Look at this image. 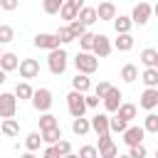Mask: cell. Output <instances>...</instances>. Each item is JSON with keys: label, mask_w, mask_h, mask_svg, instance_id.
<instances>
[{"label": "cell", "mask_w": 158, "mask_h": 158, "mask_svg": "<svg viewBox=\"0 0 158 158\" xmlns=\"http://www.w3.org/2000/svg\"><path fill=\"white\" fill-rule=\"evenodd\" d=\"M72 2H74V5H77V7H79V10H81V7H84V0H72Z\"/></svg>", "instance_id": "cell-47"}, {"label": "cell", "mask_w": 158, "mask_h": 158, "mask_svg": "<svg viewBox=\"0 0 158 158\" xmlns=\"http://www.w3.org/2000/svg\"><path fill=\"white\" fill-rule=\"evenodd\" d=\"M42 158H54V156H42Z\"/></svg>", "instance_id": "cell-50"}, {"label": "cell", "mask_w": 158, "mask_h": 158, "mask_svg": "<svg viewBox=\"0 0 158 158\" xmlns=\"http://www.w3.org/2000/svg\"><path fill=\"white\" fill-rule=\"evenodd\" d=\"M143 136H146V128L143 126H126L123 143L126 146H138V143H143Z\"/></svg>", "instance_id": "cell-12"}, {"label": "cell", "mask_w": 158, "mask_h": 158, "mask_svg": "<svg viewBox=\"0 0 158 158\" xmlns=\"http://www.w3.org/2000/svg\"><path fill=\"white\" fill-rule=\"evenodd\" d=\"M99 2H104V0H99Z\"/></svg>", "instance_id": "cell-55"}, {"label": "cell", "mask_w": 158, "mask_h": 158, "mask_svg": "<svg viewBox=\"0 0 158 158\" xmlns=\"http://www.w3.org/2000/svg\"><path fill=\"white\" fill-rule=\"evenodd\" d=\"M17 2H22V0H17Z\"/></svg>", "instance_id": "cell-54"}, {"label": "cell", "mask_w": 158, "mask_h": 158, "mask_svg": "<svg viewBox=\"0 0 158 158\" xmlns=\"http://www.w3.org/2000/svg\"><path fill=\"white\" fill-rule=\"evenodd\" d=\"M126 126H128V121H126V118H121L118 114L109 116V131H114V133H123V131H126Z\"/></svg>", "instance_id": "cell-27"}, {"label": "cell", "mask_w": 158, "mask_h": 158, "mask_svg": "<svg viewBox=\"0 0 158 158\" xmlns=\"http://www.w3.org/2000/svg\"><path fill=\"white\" fill-rule=\"evenodd\" d=\"M0 54H2V52H0Z\"/></svg>", "instance_id": "cell-56"}, {"label": "cell", "mask_w": 158, "mask_h": 158, "mask_svg": "<svg viewBox=\"0 0 158 158\" xmlns=\"http://www.w3.org/2000/svg\"><path fill=\"white\" fill-rule=\"evenodd\" d=\"M62 158H79L77 153H67V156H62Z\"/></svg>", "instance_id": "cell-48"}, {"label": "cell", "mask_w": 158, "mask_h": 158, "mask_svg": "<svg viewBox=\"0 0 158 158\" xmlns=\"http://www.w3.org/2000/svg\"><path fill=\"white\" fill-rule=\"evenodd\" d=\"M156 59H158V49L146 47V49L141 52V62H143V67H156Z\"/></svg>", "instance_id": "cell-30"}, {"label": "cell", "mask_w": 158, "mask_h": 158, "mask_svg": "<svg viewBox=\"0 0 158 158\" xmlns=\"http://www.w3.org/2000/svg\"><path fill=\"white\" fill-rule=\"evenodd\" d=\"M20 158H37V156H35V151H27V153H22Z\"/></svg>", "instance_id": "cell-46"}, {"label": "cell", "mask_w": 158, "mask_h": 158, "mask_svg": "<svg viewBox=\"0 0 158 158\" xmlns=\"http://www.w3.org/2000/svg\"><path fill=\"white\" fill-rule=\"evenodd\" d=\"M96 17H99V20H114V17H116V5H114L111 0L99 2V7H96Z\"/></svg>", "instance_id": "cell-16"}, {"label": "cell", "mask_w": 158, "mask_h": 158, "mask_svg": "<svg viewBox=\"0 0 158 158\" xmlns=\"http://www.w3.org/2000/svg\"><path fill=\"white\" fill-rule=\"evenodd\" d=\"M94 32H84L81 37H79V47H81V52H91L94 49Z\"/></svg>", "instance_id": "cell-34"}, {"label": "cell", "mask_w": 158, "mask_h": 158, "mask_svg": "<svg viewBox=\"0 0 158 158\" xmlns=\"http://www.w3.org/2000/svg\"><path fill=\"white\" fill-rule=\"evenodd\" d=\"M141 81L146 86H151V89H158V69L156 67H146L143 74H141Z\"/></svg>", "instance_id": "cell-24"}, {"label": "cell", "mask_w": 158, "mask_h": 158, "mask_svg": "<svg viewBox=\"0 0 158 158\" xmlns=\"http://www.w3.org/2000/svg\"><path fill=\"white\" fill-rule=\"evenodd\" d=\"M52 148H54V153H57V158H62V156H67V153H72V143H69V141H64V138H59L57 143H52Z\"/></svg>", "instance_id": "cell-35"}, {"label": "cell", "mask_w": 158, "mask_h": 158, "mask_svg": "<svg viewBox=\"0 0 158 158\" xmlns=\"http://www.w3.org/2000/svg\"><path fill=\"white\" fill-rule=\"evenodd\" d=\"M118 158H128V156H118Z\"/></svg>", "instance_id": "cell-51"}, {"label": "cell", "mask_w": 158, "mask_h": 158, "mask_svg": "<svg viewBox=\"0 0 158 158\" xmlns=\"http://www.w3.org/2000/svg\"><path fill=\"white\" fill-rule=\"evenodd\" d=\"M15 40V30L10 25H0V44H7Z\"/></svg>", "instance_id": "cell-38"}, {"label": "cell", "mask_w": 158, "mask_h": 158, "mask_svg": "<svg viewBox=\"0 0 158 158\" xmlns=\"http://www.w3.org/2000/svg\"><path fill=\"white\" fill-rule=\"evenodd\" d=\"M72 89H74V91H81V94H86V91L91 89V79H89V74L77 72V77L72 79Z\"/></svg>", "instance_id": "cell-17"}, {"label": "cell", "mask_w": 158, "mask_h": 158, "mask_svg": "<svg viewBox=\"0 0 158 158\" xmlns=\"http://www.w3.org/2000/svg\"><path fill=\"white\" fill-rule=\"evenodd\" d=\"M146 146L138 143V146H128V158H146Z\"/></svg>", "instance_id": "cell-41"}, {"label": "cell", "mask_w": 158, "mask_h": 158, "mask_svg": "<svg viewBox=\"0 0 158 158\" xmlns=\"http://www.w3.org/2000/svg\"><path fill=\"white\" fill-rule=\"evenodd\" d=\"M96 151H99V158H116V156H118V148H116L111 133L99 136V146H96Z\"/></svg>", "instance_id": "cell-7"}, {"label": "cell", "mask_w": 158, "mask_h": 158, "mask_svg": "<svg viewBox=\"0 0 158 158\" xmlns=\"http://www.w3.org/2000/svg\"><path fill=\"white\" fill-rule=\"evenodd\" d=\"M156 158H158V148H156Z\"/></svg>", "instance_id": "cell-52"}, {"label": "cell", "mask_w": 158, "mask_h": 158, "mask_svg": "<svg viewBox=\"0 0 158 158\" xmlns=\"http://www.w3.org/2000/svg\"><path fill=\"white\" fill-rule=\"evenodd\" d=\"M89 131H91V121H89V118L79 116V118L72 121V133H74V136H86Z\"/></svg>", "instance_id": "cell-20"}, {"label": "cell", "mask_w": 158, "mask_h": 158, "mask_svg": "<svg viewBox=\"0 0 158 158\" xmlns=\"http://www.w3.org/2000/svg\"><path fill=\"white\" fill-rule=\"evenodd\" d=\"M67 109H69L72 118H79V116H84V114H86V101H84V94L72 89V91L67 94Z\"/></svg>", "instance_id": "cell-4"}, {"label": "cell", "mask_w": 158, "mask_h": 158, "mask_svg": "<svg viewBox=\"0 0 158 158\" xmlns=\"http://www.w3.org/2000/svg\"><path fill=\"white\" fill-rule=\"evenodd\" d=\"M40 133H42V143H47V146H52V143H57V141L62 138V128H59V126L44 128V131H40Z\"/></svg>", "instance_id": "cell-25"}, {"label": "cell", "mask_w": 158, "mask_h": 158, "mask_svg": "<svg viewBox=\"0 0 158 158\" xmlns=\"http://www.w3.org/2000/svg\"><path fill=\"white\" fill-rule=\"evenodd\" d=\"M32 106H35V111H40V114H44V111H49L52 109V91L47 89V86H40V89H35L32 91Z\"/></svg>", "instance_id": "cell-3"}, {"label": "cell", "mask_w": 158, "mask_h": 158, "mask_svg": "<svg viewBox=\"0 0 158 158\" xmlns=\"http://www.w3.org/2000/svg\"><path fill=\"white\" fill-rule=\"evenodd\" d=\"M17 114V96L10 91L0 94V118H15Z\"/></svg>", "instance_id": "cell-6"}, {"label": "cell", "mask_w": 158, "mask_h": 158, "mask_svg": "<svg viewBox=\"0 0 158 158\" xmlns=\"http://www.w3.org/2000/svg\"><path fill=\"white\" fill-rule=\"evenodd\" d=\"M121 99H123V94H121V89L118 86H111L106 94H104V109H106V114H116V109L121 106Z\"/></svg>", "instance_id": "cell-8"}, {"label": "cell", "mask_w": 158, "mask_h": 158, "mask_svg": "<svg viewBox=\"0 0 158 158\" xmlns=\"http://www.w3.org/2000/svg\"><path fill=\"white\" fill-rule=\"evenodd\" d=\"M116 114H118L121 118H126V121H131V118H136V114H138V109H136V104H123V101H121V106L116 109Z\"/></svg>", "instance_id": "cell-29"}, {"label": "cell", "mask_w": 158, "mask_h": 158, "mask_svg": "<svg viewBox=\"0 0 158 158\" xmlns=\"http://www.w3.org/2000/svg\"><path fill=\"white\" fill-rule=\"evenodd\" d=\"M153 15H156V17H158V2H156V5H153Z\"/></svg>", "instance_id": "cell-49"}, {"label": "cell", "mask_w": 158, "mask_h": 158, "mask_svg": "<svg viewBox=\"0 0 158 158\" xmlns=\"http://www.w3.org/2000/svg\"><path fill=\"white\" fill-rule=\"evenodd\" d=\"M74 67H77V72H81V74H94V72L99 69V57H96L94 52H79L77 59H74Z\"/></svg>", "instance_id": "cell-2"}, {"label": "cell", "mask_w": 158, "mask_h": 158, "mask_svg": "<svg viewBox=\"0 0 158 158\" xmlns=\"http://www.w3.org/2000/svg\"><path fill=\"white\" fill-rule=\"evenodd\" d=\"M77 15H79V7H77L72 0H64V5H62V10H59V17L67 20V22H72V20H77Z\"/></svg>", "instance_id": "cell-23"}, {"label": "cell", "mask_w": 158, "mask_h": 158, "mask_svg": "<svg viewBox=\"0 0 158 158\" xmlns=\"http://www.w3.org/2000/svg\"><path fill=\"white\" fill-rule=\"evenodd\" d=\"M17 0H0V7L5 10V12H12V10H17Z\"/></svg>", "instance_id": "cell-44"}, {"label": "cell", "mask_w": 158, "mask_h": 158, "mask_svg": "<svg viewBox=\"0 0 158 158\" xmlns=\"http://www.w3.org/2000/svg\"><path fill=\"white\" fill-rule=\"evenodd\" d=\"M62 5H64V0H44V2H42V7H44L47 15H59Z\"/></svg>", "instance_id": "cell-36"}, {"label": "cell", "mask_w": 158, "mask_h": 158, "mask_svg": "<svg viewBox=\"0 0 158 158\" xmlns=\"http://www.w3.org/2000/svg\"><path fill=\"white\" fill-rule=\"evenodd\" d=\"M114 47H116L118 52H128V49L133 47V35H131V32L116 35V40H114Z\"/></svg>", "instance_id": "cell-22"}, {"label": "cell", "mask_w": 158, "mask_h": 158, "mask_svg": "<svg viewBox=\"0 0 158 158\" xmlns=\"http://www.w3.org/2000/svg\"><path fill=\"white\" fill-rule=\"evenodd\" d=\"M77 20H79V22H84L86 27H89V25H94V22H99V17H96V7L84 5V7L79 10V15H77Z\"/></svg>", "instance_id": "cell-18"}, {"label": "cell", "mask_w": 158, "mask_h": 158, "mask_svg": "<svg viewBox=\"0 0 158 158\" xmlns=\"http://www.w3.org/2000/svg\"><path fill=\"white\" fill-rule=\"evenodd\" d=\"M0 131H2V136H7V138L20 136V123H17V118H2Z\"/></svg>", "instance_id": "cell-21"}, {"label": "cell", "mask_w": 158, "mask_h": 158, "mask_svg": "<svg viewBox=\"0 0 158 158\" xmlns=\"http://www.w3.org/2000/svg\"><path fill=\"white\" fill-rule=\"evenodd\" d=\"M67 64H69V54H67L62 47H57V49L49 52V57H47V67H49V72H52L54 77L64 74V72H67Z\"/></svg>", "instance_id": "cell-1"}, {"label": "cell", "mask_w": 158, "mask_h": 158, "mask_svg": "<svg viewBox=\"0 0 158 158\" xmlns=\"http://www.w3.org/2000/svg\"><path fill=\"white\" fill-rule=\"evenodd\" d=\"M35 47L37 49H47V52H52V49H57L59 47V40H57V35L54 32H40V35H35Z\"/></svg>", "instance_id": "cell-9"}, {"label": "cell", "mask_w": 158, "mask_h": 158, "mask_svg": "<svg viewBox=\"0 0 158 158\" xmlns=\"http://www.w3.org/2000/svg\"><path fill=\"white\" fill-rule=\"evenodd\" d=\"M17 67H20V59H17L15 52H2L0 54V69L2 72H15Z\"/></svg>", "instance_id": "cell-14"}, {"label": "cell", "mask_w": 158, "mask_h": 158, "mask_svg": "<svg viewBox=\"0 0 158 158\" xmlns=\"http://www.w3.org/2000/svg\"><path fill=\"white\" fill-rule=\"evenodd\" d=\"M111 22H114V30H116V35L131 32V27H133V20H131V17H126V15H116Z\"/></svg>", "instance_id": "cell-19"}, {"label": "cell", "mask_w": 158, "mask_h": 158, "mask_svg": "<svg viewBox=\"0 0 158 158\" xmlns=\"http://www.w3.org/2000/svg\"><path fill=\"white\" fill-rule=\"evenodd\" d=\"M151 15H153V5H151L148 0H138V5H136L133 12H131V20H133V25L143 27V25L151 20Z\"/></svg>", "instance_id": "cell-5"}, {"label": "cell", "mask_w": 158, "mask_h": 158, "mask_svg": "<svg viewBox=\"0 0 158 158\" xmlns=\"http://www.w3.org/2000/svg\"><path fill=\"white\" fill-rule=\"evenodd\" d=\"M156 69H158V59H156Z\"/></svg>", "instance_id": "cell-53"}, {"label": "cell", "mask_w": 158, "mask_h": 158, "mask_svg": "<svg viewBox=\"0 0 158 158\" xmlns=\"http://www.w3.org/2000/svg\"><path fill=\"white\" fill-rule=\"evenodd\" d=\"M52 126H59V121H57V116H54V114L44 111V114L40 116V131H44V128H52Z\"/></svg>", "instance_id": "cell-33"}, {"label": "cell", "mask_w": 158, "mask_h": 158, "mask_svg": "<svg viewBox=\"0 0 158 158\" xmlns=\"http://www.w3.org/2000/svg\"><path fill=\"white\" fill-rule=\"evenodd\" d=\"M54 35H57V40H59V44H67V42H74V35H72V30H69L67 25H64V27H59V30H57Z\"/></svg>", "instance_id": "cell-37"}, {"label": "cell", "mask_w": 158, "mask_h": 158, "mask_svg": "<svg viewBox=\"0 0 158 158\" xmlns=\"http://www.w3.org/2000/svg\"><path fill=\"white\" fill-rule=\"evenodd\" d=\"M67 27L72 30V35H74V40H79V37H81V35L86 32V25H84V22H79V20H72V22H69Z\"/></svg>", "instance_id": "cell-39"}, {"label": "cell", "mask_w": 158, "mask_h": 158, "mask_svg": "<svg viewBox=\"0 0 158 158\" xmlns=\"http://www.w3.org/2000/svg\"><path fill=\"white\" fill-rule=\"evenodd\" d=\"M109 89H111V84H109V81H99V84L94 86V94H96L99 99H104V94H106Z\"/></svg>", "instance_id": "cell-42"}, {"label": "cell", "mask_w": 158, "mask_h": 158, "mask_svg": "<svg viewBox=\"0 0 158 158\" xmlns=\"http://www.w3.org/2000/svg\"><path fill=\"white\" fill-rule=\"evenodd\" d=\"M121 79H123L126 84H133V81L138 79V67H136V64H123V67H121Z\"/></svg>", "instance_id": "cell-26"}, {"label": "cell", "mask_w": 158, "mask_h": 158, "mask_svg": "<svg viewBox=\"0 0 158 158\" xmlns=\"http://www.w3.org/2000/svg\"><path fill=\"white\" fill-rule=\"evenodd\" d=\"M17 69H20V77H22L25 81H30V79H35V77L40 74V62L27 57V59H20V67H17Z\"/></svg>", "instance_id": "cell-10"}, {"label": "cell", "mask_w": 158, "mask_h": 158, "mask_svg": "<svg viewBox=\"0 0 158 158\" xmlns=\"http://www.w3.org/2000/svg\"><path fill=\"white\" fill-rule=\"evenodd\" d=\"M77 156H79V158H99V151H96V146H89V143H86V146L79 148Z\"/></svg>", "instance_id": "cell-40"}, {"label": "cell", "mask_w": 158, "mask_h": 158, "mask_svg": "<svg viewBox=\"0 0 158 158\" xmlns=\"http://www.w3.org/2000/svg\"><path fill=\"white\" fill-rule=\"evenodd\" d=\"M40 146H42V133L40 131H32V133L25 136V148L27 151H40Z\"/></svg>", "instance_id": "cell-28"}, {"label": "cell", "mask_w": 158, "mask_h": 158, "mask_svg": "<svg viewBox=\"0 0 158 158\" xmlns=\"http://www.w3.org/2000/svg\"><path fill=\"white\" fill-rule=\"evenodd\" d=\"M143 128H146V133H158V114L148 111V116L143 118Z\"/></svg>", "instance_id": "cell-32"}, {"label": "cell", "mask_w": 158, "mask_h": 158, "mask_svg": "<svg viewBox=\"0 0 158 158\" xmlns=\"http://www.w3.org/2000/svg\"><path fill=\"white\" fill-rule=\"evenodd\" d=\"M138 106H141V109H146V111H153V109L158 106V89L146 86V89H143V94H141V99H138Z\"/></svg>", "instance_id": "cell-13"}, {"label": "cell", "mask_w": 158, "mask_h": 158, "mask_svg": "<svg viewBox=\"0 0 158 158\" xmlns=\"http://www.w3.org/2000/svg\"><path fill=\"white\" fill-rule=\"evenodd\" d=\"M5 81H7V72H2V69H0V86H2Z\"/></svg>", "instance_id": "cell-45"}, {"label": "cell", "mask_w": 158, "mask_h": 158, "mask_svg": "<svg viewBox=\"0 0 158 158\" xmlns=\"http://www.w3.org/2000/svg\"><path fill=\"white\" fill-rule=\"evenodd\" d=\"M32 91H35V89L30 86V81H20V84L15 86V96H17L20 101H22V99H32Z\"/></svg>", "instance_id": "cell-31"}, {"label": "cell", "mask_w": 158, "mask_h": 158, "mask_svg": "<svg viewBox=\"0 0 158 158\" xmlns=\"http://www.w3.org/2000/svg\"><path fill=\"white\" fill-rule=\"evenodd\" d=\"M111 49H114V44H111V40H109L106 35H96V37H94V49H91V52H94L99 59L109 57Z\"/></svg>", "instance_id": "cell-11"}, {"label": "cell", "mask_w": 158, "mask_h": 158, "mask_svg": "<svg viewBox=\"0 0 158 158\" xmlns=\"http://www.w3.org/2000/svg\"><path fill=\"white\" fill-rule=\"evenodd\" d=\"M89 121H91V131H96L99 136L111 133V131H109V114H96V116L89 118Z\"/></svg>", "instance_id": "cell-15"}, {"label": "cell", "mask_w": 158, "mask_h": 158, "mask_svg": "<svg viewBox=\"0 0 158 158\" xmlns=\"http://www.w3.org/2000/svg\"><path fill=\"white\" fill-rule=\"evenodd\" d=\"M84 101H86V109H96L101 99H99L96 94H84Z\"/></svg>", "instance_id": "cell-43"}]
</instances>
